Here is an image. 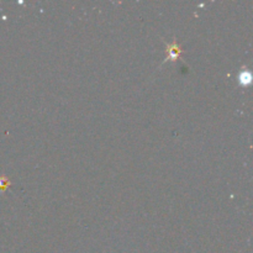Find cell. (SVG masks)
Listing matches in <instances>:
<instances>
[{
    "label": "cell",
    "instance_id": "2",
    "mask_svg": "<svg viewBox=\"0 0 253 253\" xmlns=\"http://www.w3.org/2000/svg\"><path fill=\"white\" fill-rule=\"evenodd\" d=\"M251 81H252V77H251L250 72H247V71L241 72V74H240V83L242 84V85H248V84L251 83Z\"/></svg>",
    "mask_w": 253,
    "mask_h": 253
},
{
    "label": "cell",
    "instance_id": "1",
    "mask_svg": "<svg viewBox=\"0 0 253 253\" xmlns=\"http://www.w3.org/2000/svg\"><path fill=\"white\" fill-rule=\"evenodd\" d=\"M168 59H170V61H173V59L177 58L178 54H179V47H178L175 43H173V45H170L169 47H168Z\"/></svg>",
    "mask_w": 253,
    "mask_h": 253
}]
</instances>
